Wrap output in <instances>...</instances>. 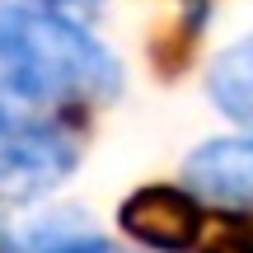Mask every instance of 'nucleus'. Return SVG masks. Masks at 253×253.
Returning a JSON list of instances; mask_svg holds the SVG:
<instances>
[{
    "mask_svg": "<svg viewBox=\"0 0 253 253\" xmlns=\"http://www.w3.org/2000/svg\"><path fill=\"white\" fill-rule=\"evenodd\" d=\"M122 89L113 52L52 5H0V94L24 103H108Z\"/></svg>",
    "mask_w": 253,
    "mask_h": 253,
    "instance_id": "1",
    "label": "nucleus"
},
{
    "mask_svg": "<svg viewBox=\"0 0 253 253\" xmlns=\"http://www.w3.org/2000/svg\"><path fill=\"white\" fill-rule=\"evenodd\" d=\"M80 164V141L61 118L38 113V103L0 94V197L38 202L61 188Z\"/></svg>",
    "mask_w": 253,
    "mask_h": 253,
    "instance_id": "2",
    "label": "nucleus"
},
{
    "mask_svg": "<svg viewBox=\"0 0 253 253\" xmlns=\"http://www.w3.org/2000/svg\"><path fill=\"white\" fill-rule=\"evenodd\" d=\"M122 230L155 253H183L202 235V202L183 188H136L118 211Z\"/></svg>",
    "mask_w": 253,
    "mask_h": 253,
    "instance_id": "3",
    "label": "nucleus"
},
{
    "mask_svg": "<svg viewBox=\"0 0 253 253\" xmlns=\"http://www.w3.org/2000/svg\"><path fill=\"white\" fill-rule=\"evenodd\" d=\"M188 192L225 211H253V136H220L188 155Z\"/></svg>",
    "mask_w": 253,
    "mask_h": 253,
    "instance_id": "4",
    "label": "nucleus"
},
{
    "mask_svg": "<svg viewBox=\"0 0 253 253\" xmlns=\"http://www.w3.org/2000/svg\"><path fill=\"white\" fill-rule=\"evenodd\" d=\"M207 94L230 122L253 126V38L216 56V66L207 75Z\"/></svg>",
    "mask_w": 253,
    "mask_h": 253,
    "instance_id": "5",
    "label": "nucleus"
},
{
    "mask_svg": "<svg viewBox=\"0 0 253 253\" xmlns=\"http://www.w3.org/2000/svg\"><path fill=\"white\" fill-rule=\"evenodd\" d=\"M28 253H113V249L84 216L61 211V216H47L28 230Z\"/></svg>",
    "mask_w": 253,
    "mask_h": 253,
    "instance_id": "6",
    "label": "nucleus"
},
{
    "mask_svg": "<svg viewBox=\"0 0 253 253\" xmlns=\"http://www.w3.org/2000/svg\"><path fill=\"white\" fill-rule=\"evenodd\" d=\"M207 253H253V235H225V239H216Z\"/></svg>",
    "mask_w": 253,
    "mask_h": 253,
    "instance_id": "7",
    "label": "nucleus"
},
{
    "mask_svg": "<svg viewBox=\"0 0 253 253\" xmlns=\"http://www.w3.org/2000/svg\"><path fill=\"white\" fill-rule=\"evenodd\" d=\"M42 5H52V9H80V14H84V9H99L103 0H42Z\"/></svg>",
    "mask_w": 253,
    "mask_h": 253,
    "instance_id": "8",
    "label": "nucleus"
}]
</instances>
